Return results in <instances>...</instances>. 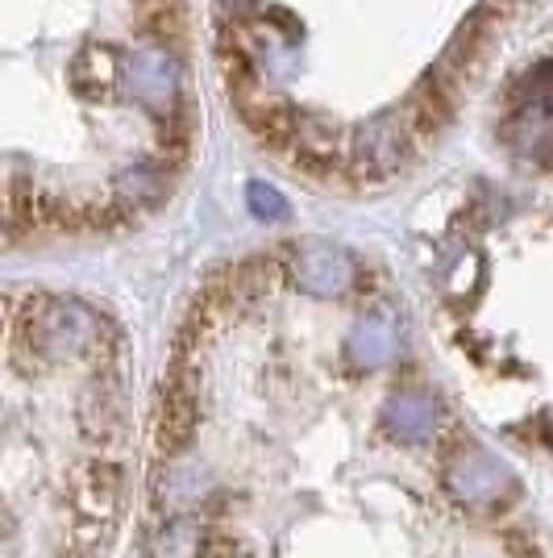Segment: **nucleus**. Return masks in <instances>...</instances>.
<instances>
[{"label": "nucleus", "mask_w": 553, "mask_h": 558, "mask_svg": "<svg viewBox=\"0 0 553 558\" xmlns=\"http://www.w3.org/2000/svg\"><path fill=\"white\" fill-rule=\"evenodd\" d=\"M4 338V558H105L130 466L121 338L50 292H9Z\"/></svg>", "instance_id": "1"}]
</instances>
